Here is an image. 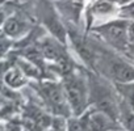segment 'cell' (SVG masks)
Segmentation results:
<instances>
[{
    "label": "cell",
    "instance_id": "cell-8",
    "mask_svg": "<svg viewBox=\"0 0 134 131\" xmlns=\"http://www.w3.org/2000/svg\"><path fill=\"white\" fill-rule=\"evenodd\" d=\"M118 113L121 115V121L124 127H126L127 131H134V111L129 108V105L126 102L121 104Z\"/></svg>",
    "mask_w": 134,
    "mask_h": 131
},
{
    "label": "cell",
    "instance_id": "cell-20",
    "mask_svg": "<svg viewBox=\"0 0 134 131\" xmlns=\"http://www.w3.org/2000/svg\"><path fill=\"white\" fill-rule=\"evenodd\" d=\"M51 131H54V130H51Z\"/></svg>",
    "mask_w": 134,
    "mask_h": 131
},
{
    "label": "cell",
    "instance_id": "cell-14",
    "mask_svg": "<svg viewBox=\"0 0 134 131\" xmlns=\"http://www.w3.org/2000/svg\"><path fill=\"white\" fill-rule=\"evenodd\" d=\"M127 34H129V42L134 43V21L129 24V29H127Z\"/></svg>",
    "mask_w": 134,
    "mask_h": 131
},
{
    "label": "cell",
    "instance_id": "cell-15",
    "mask_svg": "<svg viewBox=\"0 0 134 131\" xmlns=\"http://www.w3.org/2000/svg\"><path fill=\"white\" fill-rule=\"evenodd\" d=\"M7 47H8V42L7 41H0V55H2L3 52H5V50H7Z\"/></svg>",
    "mask_w": 134,
    "mask_h": 131
},
{
    "label": "cell",
    "instance_id": "cell-12",
    "mask_svg": "<svg viewBox=\"0 0 134 131\" xmlns=\"http://www.w3.org/2000/svg\"><path fill=\"white\" fill-rule=\"evenodd\" d=\"M67 131H87L84 122L79 121V119H71L67 126Z\"/></svg>",
    "mask_w": 134,
    "mask_h": 131
},
{
    "label": "cell",
    "instance_id": "cell-13",
    "mask_svg": "<svg viewBox=\"0 0 134 131\" xmlns=\"http://www.w3.org/2000/svg\"><path fill=\"white\" fill-rule=\"evenodd\" d=\"M122 13H124L125 17H129V19H133L134 20V3L125 5L122 8Z\"/></svg>",
    "mask_w": 134,
    "mask_h": 131
},
{
    "label": "cell",
    "instance_id": "cell-19",
    "mask_svg": "<svg viewBox=\"0 0 134 131\" xmlns=\"http://www.w3.org/2000/svg\"><path fill=\"white\" fill-rule=\"evenodd\" d=\"M0 131H2V128H0Z\"/></svg>",
    "mask_w": 134,
    "mask_h": 131
},
{
    "label": "cell",
    "instance_id": "cell-3",
    "mask_svg": "<svg viewBox=\"0 0 134 131\" xmlns=\"http://www.w3.org/2000/svg\"><path fill=\"white\" fill-rule=\"evenodd\" d=\"M41 92L42 96L45 97L46 102L50 105V108L59 113V114H66L67 113V100L64 96L63 87L55 83H43L41 85Z\"/></svg>",
    "mask_w": 134,
    "mask_h": 131
},
{
    "label": "cell",
    "instance_id": "cell-11",
    "mask_svg": "<svg viewBox=\"0 0 134 131\" xmlns=\"http://www.w3.org/2000/svg\"><path fill=\"white\" fill-rule=\"evenodd\" d=\"M4 79H5V83L9 87H12V88H19V87H21V85L25 84V78L23 76L21 71H19V70H11V71H8Z\"/></svg>",
    "mask_w": 134,
    "mask_h": 131
},
{
    "label": "cell",
    "instance_id": "cell-5",
    "mask_svg": "<svg viewBox=\"0 0 134 131\" xmlns=\"http://www.w3.org/2000/svg\"><path fill=\"white\" fill-rule=\"evenodd\" d=\"M87 131H108L112 128V121L109 115L101 110L88 114L83 118Z\"/></svg>",
    "mask_w": 134,
    "mask_h": 131
},
{
    "label": "cell",
    "instance_id": "cell-2",
    "mask_svg": "<svg viewBox=\"0 0 134 131\" xmlns=\"http://www.w3.org/2000/svg\"><path fill=\"white\" fill-rule=\"evenodd\" d=\"M129 24L130 22H127L126 20H116L109 24L99 26L96 32H99L105 38V41L113 47L118 50H126L129 42Z\"/></svg>",
    "mask_w": 134,
    "mask_h": 131
},
{
    "label": "cell",
    "instance_id": "cell-7",
    "mask_svg": "<svg viewBox=\"0 0 134 131\" xmlns=\"http://www.w3.org/2000/svg\"><path fill=\"white\" fill-rule=\"evenodd\" d=\"M26 29V24L20 20L19 17H11L4 22V32L5 34L11 35V37H17L21 35Z\"/></svg>",
    "mask_w": 134,
    "mask_h": 131
},
{
    "label": "cell",
    "instance_id": "cell-16",
    "mask_svg": "<svg viewBox=\"0 0 134 131\" xmlns=\"http://www.w3.org/2000/svg\"><path fill=\"white\" fill-rule=\"evenodd\" d=\"M129 51L131 52V55H134V46H130L129 47Z\"/></svg>",
    "mask_w": 134,
    "mask_h": 131
},
{
    "label": "cell",
    "instance_id": "cell-6",
    "mask_svg": "<svg viewBox=\"0 0 134 131\" xmlns=\"http://www.w3.org/2000/svg\"><path fill=\"white\" fill-rule=\"evenodd\" d=\"M42 54L47 58V59H51V60H57V62H60L63 59V51L62 49L59 47V45L51 39H46L43 43H42ZM62 63V62H60Z\"/></svg>",
    "mask_w": 134,
    "mask_h": 131
},
{
    "label": "cell",
    "instance_id": "cell-4",
    "mask_svg": "<svg viewBox=\"0 0 134 131\" xmlns=\"http://www.w3.org/2000/svg\"><path fill=\"white\" fill-rule=\"evenodd\" d=\"M107 72L117 83H131L134 81V67L121 59L109 58L107 60Z\"/></svg>",
    "mask_w": 134,
    "mask_h": 131
},
{
    "label": "cell",
    "instance_id": "cell-1",
    "mask_svg": "<svg viewBox=\"0 0 134 131\" xmlns=\"http://www.w3.org/2000/svg\"><path fill=\"white\" fill-rule=\"evenodd\" d=\"M66 100L75 114H82L87 106V87L84 80L72 72H67L63 80Z\"/></svg>",
    "mask_w": 134,
    "mask_h": 131
},
{
    "label": "cell",
    "instance_id": "cell-21",
    "mask_svg": "<svg viewBox=\"0 0 134 131\" xmlns=\"http://www.w3.org/2000/svg\"><path fill=\"white\" fill-rule=\"evenodd\" d=\"M112 2H113V0H112Z\"/></svg>",
    "mask_w": 134,
    "mask_h": 131
},
{
    "label": "cell",
    "instance_id": "cell-9",
    "mask_svg": "<svg viewBox=\"0 0 134 131\" xmlns=\"http://www.w3.org/2000/svg\"><path fill=\"white\" fill-rule=\"evenodd\" d=\"M117 89L124 96L129 108L134 111V83H117Z\"/></svg>",
    "mask_w": 134,
    "mask_h": 131
},
{
    "label": "cell",
    "instance_id": "cell-17",
    "mask_svg": "<svg viewBox=\"0 0 134 131\" xmlns=\"http://www.w3.org/2000/svg\"><path fill=\"white\" fill-rule=\"evenodd\" d=\"M2 21H3V15L0 13V24H2Z\"/></svg>",
    "mask_w": 134,
    "mask_h": 131
},
{
    "label": "cell",
    "instance_id": "cell-18",
    "mask_svg": "<svg viewBox=\"0 0 134 131\" xmlns=\"http://www.w3.org/2000/svg\"><path fill=\"white\" fill-rule=\"evenodd\" d=\"M3 2H4V0H0V3H3Z\"/></svg>",
    "mask_w": 134,
    "mask_h": 131
},
{
    "label": "cell",
    "instance_id": "cell-10",
    "mask_svg": "<svg viewBox=\"0 0 134 131\" xmlns=\"http://www.w3.org/2000/svg\"><path fill=\"white\" fill-rule=\"evenodd\" d=\"M93 13L96 15H110L114 12L116 7H114V3L112 0H97V2L93 4Z\"/></svg>",
    "mask_w": 134,
    "mask_h": 131
}]
</instances>
